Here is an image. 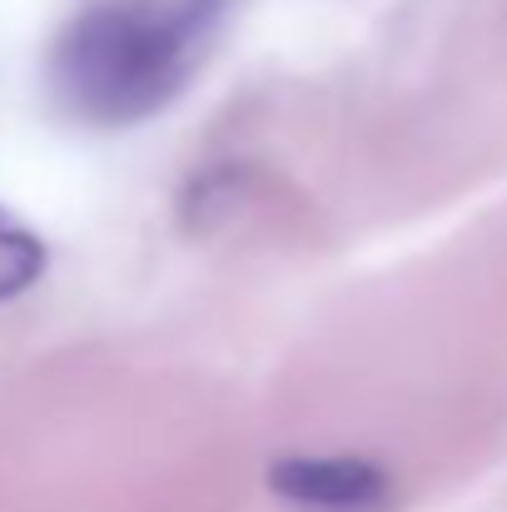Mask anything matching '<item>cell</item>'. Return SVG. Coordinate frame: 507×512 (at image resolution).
I'll return each instance as SVG.
<instances>
[{"mask_svg":"<svg viewBox=\"0 0 507 512\" xmlns=\"http://www.w3.org/2000/svg\"><path fill=\"white\" fill-rule=\"evenodd\" d=\"M40 274H45V244H40V234H30L20 219H10L0 209V299L25 294Z\"/></svg>","mask_w":507,"mask_h":512,"instance_id":"3","label":"cell"},{"mask_svg":"<svg viewBox=\"0 0 507 512\" xmlns=\"http://www.w3.org/2000/svg\"><path fill=\"white\" fill-rule=\"evenodd\" d=\"M269 488L309 512H373L388 498V478L363 458H284L269 468Z\"/></svg>","mask_w":507,"mask_h":512,"instance_id":"2","label":"cell"},{"mask_svg":"<svg viewBox=\"0 0 507 512\" xmlns=\"http://www.w3.org/2000/svg\"><path fill=\"white\" fill-rule=\"evenodd\" d=\"M214 0H95L50 50V90L85 125H140L184 90Z\"/></svg>","mask_w":507,"mask_h":512,"instance_id":"1","label":"cell"}]
</instances>
